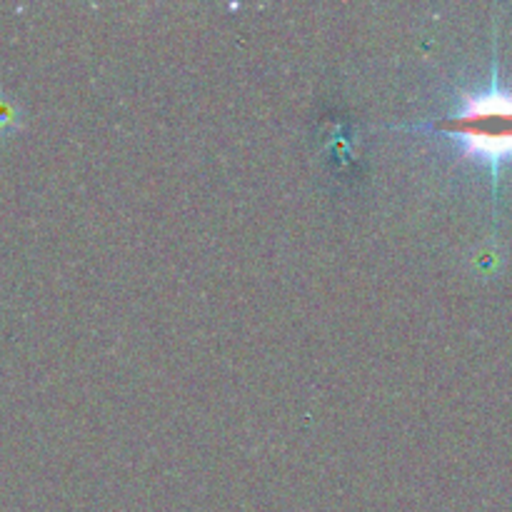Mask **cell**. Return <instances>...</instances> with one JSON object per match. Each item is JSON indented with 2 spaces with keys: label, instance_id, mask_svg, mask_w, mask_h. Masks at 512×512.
Returning <instances> with one entry per match:
<instances>
[{
  "label": "cell",
  "instance_id": "2",
  "mask_svg": "<svg viewBox=\"0 0 512 512\" xmlns=\"http://www.w3.org/2000/svg\"><path fill=\"white\" fill-rule=\"evenodd\" d=\"M20 125V110L8 95L0 93V135L13 133L15 128Z\"/></svg>",
  "mask_w": 512,
  "mask_h": 512
},
{
  "label": "cell",
  "instance_id": "1",
  "mask_svg": "<svg viewBox=\"0 0 512 512\" xmlns=\"http://www.w3.org/2000/svg\"><path fill=\"white\" fill-rule=\"evenodd\" d=\"M428 128L448 135L465 158L488 165L498 178L512 163V88L493 80L485 90L463 95L458 108L438 123L420 125V130Z\"/></svg>",
  "mask_w": 512,
  "mask_h": 512
}]
</instances>
